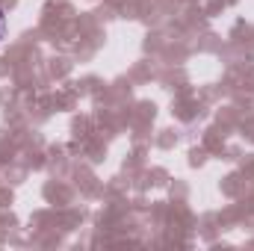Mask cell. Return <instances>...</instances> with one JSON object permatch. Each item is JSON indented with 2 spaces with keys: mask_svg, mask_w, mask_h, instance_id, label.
I'll return each instance as SVG.
<instances>
[{
  "mask_svg": "<svg viewBox=\"0 0 254 251\" xmlns=\"http://www.w3.org/2000/svg\"><path fill=\"white\" fill-rule=\"evenodd\" d=\"M6 33H9V21H6V12L0 9V42L6 39Z\"/></svg>",
  "mask_w": 254,
  "mask_h": 251,
  "instance_id": "cell-1",
  "label": "cell"
}]
</instances>
